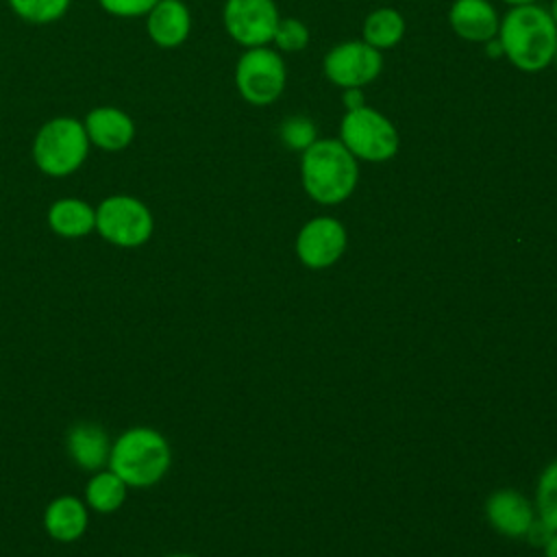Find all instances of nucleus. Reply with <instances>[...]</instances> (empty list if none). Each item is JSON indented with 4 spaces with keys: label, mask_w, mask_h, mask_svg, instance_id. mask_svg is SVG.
Returning <instances> with one entry per match:
<instances>
[{
    "label": "nucleus",
    "mask_w": 557,
    "mask_h": 557,
    "mask_svg": "<svg viewBox=\"0 0 557 557\" xmlns=\"http://www.w3.org/2000/svg\"><path fill=\"white\" fill-rule=\"evenodd\" d=\"M503 57L522 72L546 70L557 50V24L550 11L533 4L511 7L498 24Z\"/></svg>",
    "instance_id": "f257e3e1"
},
{
    "label": "nucleus",
    "mask_w": 557,
    "mask_h": 557,
    "mask_svg": "<svg viewBox=\"0 0 557 557\" xmlns=\"http://www.w3.org/2000/svg\"><path fill=\"white\" fill-rule=\"evenodd\" d=\"M305 191L320 205L344 202L357 187L359 163L339 139H315L300 159Z\"/></svg>",
    "instance_id": "f03ea898"
},
{
    "label": "nucleus",
    "mask_w": 557,
    "mask_h": 557,
    "mask_svg": "<svg viewBox=\"0 0 557 557\" xmlns=\"http://www.w3.org/2000/svg\"><path fill=\"white\" fill-rule=\"evenodd\" d=\"M170 461V444L159 431L133 426L111 444L107 463L126 487H150L165 476Z\"/></svg>",
    "instance_id": "7ed1b4c3"
},
{
    "label": "nucleus",
    "mask_w": 557,
    "mask_h": 557,
    "mask_svg": "<svg viewBox=\"0 0 557 557\" xmlns=\"http://www.w3.org/2000/svg\"><path fill=\"white\" fill-rule=\"evenodd\" d=\"M89 146L83 122L59 115L39 126L33 139V161L46 176L63 178L85 163Z\"/></svg>",
    "instance_id": "20e7f679"
},
{
    "label": "nucleus",
    "mask_w": 557,
    "mask_h": 557,
    "mask_svg": "<svg viewBox=\"0 0 557 557\" xmlns=\"http://www.w3.org/2000/svg\"><path fill=\"white\" fill-rule=\"evenodd\" d=\"M339 141L359 161L383 163L396 157L400 137L392 120L372 107L346 111L339 122Z\"/></svg>",
    "instance_id": "39448f33"
},
{
    "label": "nucleus",
    "mask_w": 557,
    "mask_h": 557,
    "mask_svg": "<svg viewBox=\"0 0 557 557\" xmlns=\"http://www.w3.org/2000/svg\"><path fill=\"white\" fill-rule=\"evenodd\" d=\"M150 209L135 196L113 194L96 207V231L113 246L137 248L152 235Z\"/></svg>",
    "instance_id": "423d86ee"
},
{
    "label": "nucleus",
    "mask_w": 557,
    "mask_h": 557,
    "mask_svg": "<svg viewBox=\"0 0 557 557\" xmlns=\"http://www.w3.org/2000/svg\"><path fill=\"white\" fill-rule=\"evenodd\" d=\"M285 61L268 46L246 48L235 65V87L239 96L255 107H268L278 100L285 89Z\"/></svg>",
    "instance_id": "0eeeda50"
},
{
    "label": "nucleus",
    "mask_w": 557,
    "mask_h": 557,
    "mask_svg": "<svg viewBox=\"0 0 557 557\" xmlns=\"http://www.w3.org/2000/svg\"><path fill=\"white\" fill-rule=\"evenodd\" d=\"M222 20L233 41L257 48L272 44L281 15L274 0H226Z\"/></svg>",
    "instance_id": "6e6552de"
},
{
    "label": "nucleus",
    "mask_w": 557,
    "mask_h": 557,
    "mask_svg": "<svg viewBox=\"0 0 557 557\" xmlns=\"http://www.w3.org/2000/svg\"><path fill=\"white\" fill-rule=\"evenodd\" d=\"M383 70V54L361 41H344L333 46L322 61L324 76L342 89L363 87L372 83Z\"/></svg>",
    "instance_id": "1a4fd4ad"
},
{
    "label": "nucleus",
    "mask_w": 557,
    "mask_h": 557,
    "mask_svg": "<svg viewBox=\"0 0 557 557\" xmlns=\"http://www.w3.org/2000/svg\"><path fill=\"white\" fill-rule=\"evenodd\" d=\"M346 250V228L339 220L320 215L309 220L296 237L298 259L313 270L333 265Z\"/></svg>",
    "instance_id": "9d476101"
},
{
    "label": "nucleus",
    "mask_w": 557,
    "mask_h": 557,
    "mask_svg": "<svg viewBox=\"0 0 557 557\" xmlns=\"http://www.w3.org/2000/svg\"><path fill=\"white\" fill-rule=\"evenodd\" d=\"M87 139L91 146L107 150V152H117L124 150L133 139H135V122L133 117L111 104L94 107L85 120H83Z\"/></svg>",
    "instance_id": "9b49d317"
},
{
    "label": "nucleus",
    "mask_w": 557,
    "mask_h": 557,
    "mask_svg": "<svg viewBox=\"0 0 557 557\" xmlns=\"http://www.w3.org/2000/svg\"><path fill=\"white\" fill-rule=\"evenodd\" d=\"M485 513L490 524L507 537H524L535 522L531 503L513 490H498L490 494Z\"/></svg>",
    "instance_id": "f8f14e48"
},
{
    "label": "nucleus",
    "mask_w": 557,
    "mask_h": 557,
    "mask_svg": "<svg viewBox=\"0 0 557 557\" xmlns=\"http://www.w3.org/2000/svg\"><path fill=\"white\" fill-rule=\"evenodd\" d=\"M450 28L457 37L485 44L498 35V13L490 0H455L448 11Z\"/></svg>",
    "instance_id": "ddd939ff"
},
{
    "label": "nucleus",
    "mask_w": 557,
    "mask_h": 557,
    "mask_svg": "<svg viewBox=\"0 0 557 557\" xmlns=\"http://www.w3.org/2000/svg\"><path fill=\"white\" fill-rule=\"evenodd\" d=\"M148 37L161 48L181 46L191 30V13L183 0H159L146 15Z\"/></svg>",
    "instance_id": "4468645a"
},
{
    "label": "nucleus",
    "mask_w": 557,
    "mask_h": 557,
    "mask_svg": "<svg viewBox=\"0 0 557 557\" xmlns=\"http://www.w3.org/2000/svg\"><path fill=\"white\" fill-rule=\"evenodd\" d=\"M67 455L72 461L89 472H98L109 461V435L100 424L78 422L67 431Z\"/></svg>",
    "instance_id": "2eb2a0df"
},
{
    "label": "nucleus",
    "mask_w": 557,
    "mask_h": 557,
    "mask_svg": "<svg viewBox=\"0 0 557 557\" xmlns=\"http://www.w3.org/2000/svg\"><path fill=\"white\" fill-rule=\"evenodd\" d=\"M87 524V505L76 496H59L44 511V527L57 542H74L83 537Z\"/></svg>",
    "instance_id": "dca6fc26"
},
{
    "label": "nucleus",
    "mask_w": 557,
    "mask_h": 557,
    "mask_svg": "<svg viewBox=\"0 0 557 557\" xmlns=\"http://www.w3.org/2000/svg\"><path fill=\"white\" fill-rule=\"evenodd\" d=\"M48 226L61 237H85L96 231V209L81 198H59L48 209Z\"/></svg>",
    "instance_id": "f3484780"
},
{
    "label": "nucleus",
    "mask_w": 557,
    "mask_h": 557,
    "mask_svg": "<svg viewBox=\"0 0 557 557\" xmlns=\"http://www.w3.org/2000/svg\"><path fill=\"white\" fill-rule=\"evenodd\" d=\"M126 498V483L113 470H98L85 485V503L98 513H113Z\"/></svg>",
    "instance_id": "a211bd4d"
},
{
    "label": "nucleus",
    "mask_w": 557,
    "mask_h": 557,
    "mask_svg": "<svg viewBox=\"0 0 557 557\" xmlns=\"http://www.w3.org/2000/svg\"><path fill=\"white\" fill-rule=\"evenodd\" d=\"M405 35V17L392 9V7H381L368 13L363 22V41L374 46L376 50L394 48Z\"/></svg>",
    "instance_id": "6ab92c4d"
},
{
    "label": "nucleus",
    "mask_w": 557,
    "mask_h": 557,
    "mask_svg": "<svg viewBox=\"0 0 557 557\" xmlns=\"http://www.w3.org/2000/svg\"><path fill=\"white\" fill-rule=\"evenodd\" d=\"M11 11L28 24H50L61 20L72 0H7Z\"/></svg>",
    "instance_id": "aec40b11"
},
{
    "label": "nucleus",
    "mask_w": 557,
    "mask_h": 557,
    "mask_svg": "<svg viewBox=\"0 0 557 557\" xmlns=\"http://www.w3.org/2000/svg\"><path fill=\"white\" fill-rule=\"evenodd\" d=\"M535 503L540 522H544L550 531H557V459L544 468L537 481Z\"/></svg>",
    "instance_id": "412c9836"
},
{
    "label": "nucleus",
    "mask_w": 557,
    "mask_h": 557,
    "mask_svg": "<svg viewBox=\"0 0 557 557\" xmlns=\"http://www.w3.org/2000/svg\"><path fill=\"white\" fill-rule=\"evenodd\" d=\"M278 137L281 144L289 150H307L318 139V128L313 120L305 115H292L281 122Z\"/></svg>",
    "instance_id": "4be33fe9"
},
{
    "label": "nucleus",
    "mask_w": 557,
    "mask_h": 557,
    "mask_svg": "<svg viewBox=\"0 0 557 557\" xmlns=\"http://www.w3.org/2000/svg\"><path fill=\"white\" fill-rule=\"evenodd\" d=\"M272 44L281 52H300L309 44V28L296 17H281L272 37Z\"/></svg>",
    "instance_id": "5701e85b"
},
{
    "label": "nucleus",
    "mask_w": 557,
    "mask_h": 557,
    "mask_svg": "<svg viewBox=\"0 0 557 557\" xmlns=\"http://www.w3.org/2000/svg\"><path fill=\"white\" fill-rule=\"evenodd\" d=\"M159 0H98V4L115 15V17H139L148 15V11L157 4Z\"/></svg>",
    "instance_id": "b1692460"
},
{
    "label": "nucleus",
    "mask_w": 557,
    "mask_h": 557,
    "mask_svg": "<svg viewBox=\"0 0 557 557\" xmlns=\"http://www.w3.org/2000/svg\"><path fill=\"white\" fill-rule=\"evenodd\" d=\"M342 102H344L346 111H352V109H359L366 104V96H363L361 87H348L342 91Z\"/></svg>",
    "instance_id": "393cba45"
},
{
    "label": "nucleus",
    "mask_w": 557,
    "mask_h": 557,
    "mask_svg": "<svg viewBox=\"0 0 557 557\" xmlns=\"http://www.w3.org/2000/svg\"><path fill=\"white\" fill-rule=\"evenodd\" d=\"M485 52H487V57H492V59H498V57H503V46H500L498 37H494V39L485 41Z\"/></svg>",
    "instance_id": "a878e982"
},
{
    "label": "nucleus",
    "mask_w": 557,
    "mask_h": 557,
    "mask_svg": "<svg viewBox=\"0 0 557 557\" xmlns=\"http://www.w3.org/2000/svg\"><path fill=\"white\" fill-rule=\"evenodd\" d=\"M544 555L546 557H557V533H553L546 544H544Z\"/></svg>",
    "instance_id": "bb28decb"
},
{
    "label": "nucleus",
    "mask_w": 557,
    "mask_h": 557,
    "mask_svg": "<svg viewBox=\"0 0 557 557\" xmlns=\"http://www.w3.org/2000/svg\"><path fill=\"white\" fill-rule=\"evenodd\" d=\"M505 4H511V7H520V4H533L535 0H503Z\"/></svg>",
    "instance_id": "cd10ccee"
},
{
    "label": "nucleus",
    "mask_w": 557,
    "mask_h": 557,
    "mask_svg": "<svg viewBox=\"0 0 557 557\" xmlns=\"http://www.w3.org/2000/svg\"><path fill=\"white\" fill-rule=\"evenodd\" d=\"M550 15H553V20H555V24H557V0H553V7H550Z\"/></svg>",
    "instance_id": "c85d7f7f"
},
{
    "label": "nucleus",
    "mask_w": 557,
    "mask_h": 557,
    "mask_svg": "<svg viewBox=\"0 0 557 557\" xmlns=\"http://www.w3.org/2000/svg\"><path fill=\"white\" fill-rule=\"evenodd\" d=\"M163 557H194V555H163Z\"/></svg>",
    "instance_id": "c756f323"
}]
</instances>
